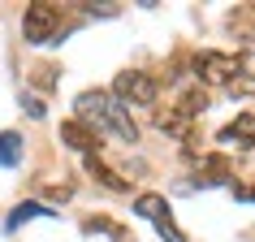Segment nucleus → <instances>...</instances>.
Here are the masks:
<instances>
[{
  "mask_svg": "<svg viewBox=\"0 0 255 242\" xmlns=\"http://www.w3.org/2000/svg\"><path fill=\"white\" fill-rule=\"evenodd\" d=\"M74 121H82L91 134H113L121 143H138V125L130 121L126 104L113 100V91H82L74 100Z\"/></svg>",
  "mask_w": 255,
  "mask_h": 242,
  "instance_id": "nucleus-1",
  "label": "nucleus"
},
{
  "mask_svg": "<svg viewBox=\"0 0 255 242\" xmlns=\"http://www.w3.org/2000/svg\"><path fill=\"white\" fill-rule=\"evenodd\" d=\"M82 9H87V13H100V17H117L113 4H82Z\"/></svg>",
  "mask_w": 255,
  "mask_h": 242,
  "instance_id": "nucleus-19",
  "label": "nucleus"
},
{
  "mask_svg": "<svg viewBox=\"0 0 255 242\" xmlns=\"http://www.w3.org/2000/svg\"><path fill=\"white\" fill-rule=\"evenodd\" d=\"M156 130H160V134H173V138H190L195 134L190 117H182L177 108H156Z\"/></svg>",
  "mask_w": 255,
  "mask_h": 242,
  "instance_id": "nucleus-7",
  "label": "nucleus"
},
{
  "mask_svg": "<svg viewBox=\"0 0 255 242\" xmlns=\"http://www.w3.org/2000/svg\"><path fill=\"white\" fill-rule=\"evenodd\" d=\"M56 26H61V9L56 4H30L26 17H22V35L30 43H48L56 35Z\"/></svg>",
  "mask_w": 255,
  "mask_h": 242,
  "instance_id": "nucleus-4",
  "label": "nucleus"
},
{
  "mask_svg": "<svg viewBox=\"0 0 255 242\" xmlns=\"http://www.w3.org/2000/svg\"><path fill=\"white\" fill-rule=\"evenodd\" d=\"M61 143L74 147L78 156H100V134H91L82 121H61Z\"/></svg>",
  "mask_w": 255,
  "mask_h": 242,
  "instance_id": "nucleus-5",
  "label": "nucleus"
},
{
  "mask_svg": "<svg viewBox=\"0 0 255 242\" xmlns=\"http://www.w3.org/2000/svg\"><path fill=\"white\" fill-rule=\"evenodd\" d=\"M229 91H234V95H255V78H247V74H238V78L229 82Z\"/></svg>",
  "mask_w": 255,
  "mask_h": 242,
  "instance_id": "nucleus-17",
  "label": "nucleus"
},
{
  "mask_svg": "<svg viewBox=\"0 0 255 242\" xmlns=\"http://www.w3.org/2000/svg\"><path fill=\"white\" fill-rule=\"evenodd\" d=\"M134 212L147 216V221H164V216H169V199H164V195H138Z\"/></svg>",
  "mask_w": 255,
  "mask_h": 242,
  "instance_id": "nucleus-12",
  "label": "nucleus"
},
{
  "mask_svg": "<svg viewBox=\"0 0 255 242\" xmlns=\"http://www.w3.org/2000/svg\"><path fill=\"white\" fill-rule=\"evenodd\" d=\"M225 30L238 43H255V4H238V9H229Z\"/></svg>",
  "mask_w": 255,
  "mask_h": 242,
  "instance_id": "nucleus-6",
  "label": "nucleus"
},
{
  "mask_svg": "<svg viewBox=\"0 0 255 242\" xmlns=\"http://www.w3.org/2000/svg\"><path fill=\"white\" fill-rule=\"evenodd\" d=\"M113 100L117 104H138V108H151L160 100V82L151 78L147 69H121L113 78Z\"/></svg>",
  "mask_w": 255,
  "mask_h": 242,
  "instance_id": "nucleus-2",
  "label": "nucleus"
},
{
  "mask_svg": "<svg viewBox=\"0 0 255 242\" xmlns=\"http://www.w3.org/2000/svg\"><path fill=\"white\" fill-rule=\"evenodd\" d=\"M82 229H87V234H108L113 242H130V238H126V229H121L117 221H108V216H87Z\"/></svg>",
  "mask_w": 255,
  "mask_h": 242,
  "instance_id": "nucleus-14",
  "label": "nucleus"
},
{
  "mask_svg": "<svg viewBox=\"0 0 255 242\" xmlns=\"http://www.w3.org/2000/svg\"><path fill=\"white\" fill-rule=\"evenodd\" d=\"M82 160H87V173H91L95 182H100V186L117 190V195H121V190H130V182H126V177H121V173H113V169H108V164L100 160V156H82Z\"/></svg>",
  "mask_w": 255,
  "mask_h": 242,
  "instance_id": "nucleus-9",
  "label": "nucleus"
},
{
  "mask_svg": "<svg viewBox=\"0 0 255 242\" xmlns=\"http://www.w3.org/2000/svg\"><path fill=\"white\" fill-rule=\"evenodd\" d=\"M156 234H160L164 242H186V234L173 225V216H164V221H156Z\"/></svg>",
  "mask_w": 255,
  "mask_h": 242,
  "instance_id": "nucleus-16",
  "label": "nucleus"
},
{
  "mask_svg": "<svg viewBox=\"0 0 255 242\" xmlns=\"http://www.w3.org/2000/svg\"><path fill=\"white\" fill-rule=\"evenodd\" d=\"M22 151H26V143H22L17 130H0V169H17Z\"/></svg>",
  "mask_w": 255,
  "mask_h": 242,
  "instance_id": "nucleus-10",
  "label": "nucleus"
},
{
  "mask_svg": "<svg viewBox=\"0 0 255 242\" xmlns=\"http://www.w3.org/2000/svg\"><path fill=\"white\" fill-rule=\"evenodd\" d=\"M216 138H221V143H238V147L247 151V147L255 143V117H251V113H242V117L234 121V125H225Z\"/></svg>",
  "mask_w": 255,
  "mask_h": 242,
  "instance_id": "nucleus-8",
  "label": "nucleus"
},
{
  "mask_svg": "<svg viewBox=\"0 0 255 242\" xmlns=\"http://www.w3.org/2000/svg\"><path fill=\"white\" fill-rule=\"evenodd\" d=\"M35 216H52V208H43V203H17L9 212V229H17L22 221H35Z\"/></svg>",
  "mask_w": 255,
  "mask_h": 242,
  "instance_id": "nucleus-15",
  "label": "nucleus"
},
{
  "mask_svg": "<svg viewBox=\"0 0 255 242\" xmlns=\"http://www.w3.org/2000/svg\"><path fill=\"white\" fill-rule=\"evenodd\" d=\"M195 74L203 78V87H229L242 74V56H234V52H199L195 56Z\"/></svg>",
  "mask_w": 255,
  "mask_h": 242,
  "instance_id": "nucleus-3",
  "label": "nucleus"
},
{
  "mask_svg": "<svg viewBox=\"0 0 255 242\" xmlns=\"http://www.w3.org/2000/svg\"><path fill=\"white\" fill-rule=\"evenodd\" d=\"M203 182H229V156H199Z\"/></svg>",
  "mask_w": 255,
  "mask_h": 242,
  "instance_id": "nucleus-13",
  "label": "nucleus"
},
{
  "mask_svg": "<svg viewBox=\"0 0 255 242\" xmlns=\"http://www.w3.org/2000/svg\"><path fill=\"white\" fill-rule=\"evenodd\" d=\"M203 108H208V91H203V87H182V95H177V113L195 121Z\"/></svg>",
  "mask_w": 255,
  "mask_h": 242,
  "instance_id": "nucleus-11",
  "label": "nucleus"
},
{
  "mask_svg": "<svg viewBox=\"0 0 255 242\" xmlns=\"http://www.w3.org/2000/svg\"><path fill=\"white\" fill-rule=\"evenodd\" d=\"M22 108H26L30 117H43V113H48V108H43L39 100H35V95H22Z\"/></svg>",
  "mask_w": 255,
  "mask_h": 242,
  "instance_id": "nucleus-18",
  "label": "nucleus"
}]
</instances>
